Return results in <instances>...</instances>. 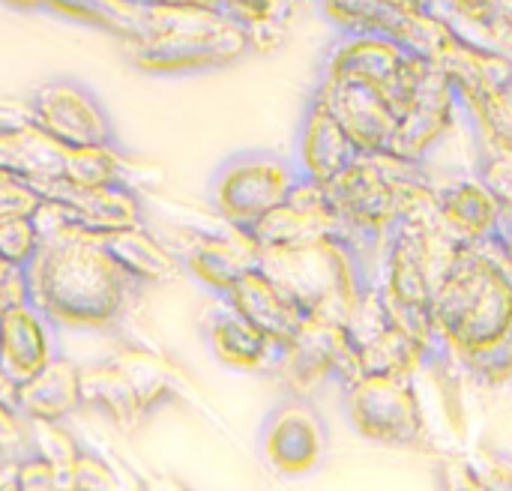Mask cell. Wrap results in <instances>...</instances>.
<instances>
[{"instance_id": "1", "label": "cell", "mask_w": 512, "mask_h": 491, "mask_svg": "<svg viewBox=\"0 0 512 491\" xmlns=\"http://www.w3.org/2000/svg\"><path fill=\"white\" fill-rule=\"evenodd\" d=\"M27 285L30 306L57 330L84 333L114 327L141 291L105 249V240L78 225L42 243L27 267Z\"/></svg>"}, {"instance_id": "2", "label": "cell", "mask_w": 512, "mask_h": 491, "mask_svg": "<svg viewBox=\"0 0 512 491\" xmlns=\"http://www.w3.org/2000/svg\"><path fill=\"white\" fill-rule=\"evenodd\" d=\"M432 333L450 360H465L512 330V264L486 243H468L432 300Z\"/></svg>"}, {"instance_id": "3", "label": "cell", "mask_w": 512, "mask_h": 491, "mask_svg": "<svg viewBox=\"0 0 512 491\" xmlns=\"http://www.w3.org/2000/svg\"><path fill=\"white\" fill-rule=\"evenodd\" d=\"M129 63L150 75H189L222 69L252 54L246 30L222 9L183 3H144L138 30L123 42Z\"/></svg>"}, {"instance_id": "4", "label": "cell", "mask_w": 512, "mask_h": 491, "mask_svg": "<svg viewBox=\"0 0 512 491\" xmlns=\"http://www.w3.org/2000/svg\"><path fill=\"white\" fill-rule=\"evenodd\" d=\"M462 246L468 243L447 231L441 213L426 219H402L384 243L375 276V285L390 312L405 324L432 333L429 312L435 291Z\"/></svg>"}, {"instance_id": "5", "label": "cell", "mask_w": 512, "mask_h": 491, "mask_svg": "<svg viewBox=\"0 0 512 491\" xmlns=\"http://www.w3.org/2000/svg\"><path fill=\"white\" fill-rule=\"evenodd\" d=\"M342 417L354 435L396 450L429 447V417L420 378L354 375L342 387Z\"/></svg>"}, {"instance_id": "6", "label": "cell", "mask_w": 512, "mask_h": 491, "mask_svg": "<svg viewBox=\"0 0 512 491\" xmlns=\"http://www.w3.org/2000/svg\"><path fill=\"white\" fill-rule=\"evenodd\" d=\"M294 159L276 150L231 153L210 180V204L222 225L252 231L264 216L282 207L297 186Z\"/></svg>"}, {"instance_id": "7", "label": "cell", "mask_w": 512, "mask_h": 491, "mask_svg": "<svg viewBox=\"0 0 512 491\" xmlns=\"http://www.w3.org/2000/svg\"><path fill=\"white\" fill-rule=\"evenodd\" d=\"M426 69L429 60L411 54L390 33H345L327 51L321 78L372 87L384 93L399 114Z\"/></svg>"}, {"instance_id": "8", "label": "cell", "mask_w": 512, "mask_h": 491, "mask_svg": "<svg viewBox=\"0 0 512 491\" xmlns=\"http://www.w3.org/2000/svg\"><path fill=\"white\" fill-rule=\"evenodd\" d=\"M258 450L264 465L285 480L315 474L330 453V426L318 402L282 396L261 420Z\"/></svg>"}, {"instance_id": "9", "label": "cell", "mask_w": 512, "mask_h": 491, "mask_svg": "<svg viewBox=\"0 0 512 491\" xmlns=\"http://www.w3.org/2000/svg\"><path fill=\"white\" fill-rule=\"evenodd\" d=\"M27 120L39 126L60 147H96L120 144L114 120L102 99L78 78H48L27 102Z\"/></svg>"}, {"instance_id": "10", "label": "cell", "mask_w": 512, "mask_h": 491, "mask_svg": "<svg viewBox=\"0 0 512 491\" xmlns=\"http://www.w3.org/2000/svg\"><path fill=\"white\" fill-rule=\"evenodd\" d=\"M282 396L315 399L324 387H342L351 378V351L345 324L327 315H309L300 333L285 345L282 363L273 372Z\"/></svg>"}, {"instance_id": "11", "label": "cell", "mask_w": 512, "mask_h": 491, "mask_svg": "<svg viewBox=\"0 0 512 491\" xmlns=\"http://www.w3.org/2000/svg\"><path fill=\"white\" fill-rule=\"evenodd\" d=\"M462 123L465 108L456 96V87L435 63H429V69L399 108V126L390 153L417 165H429Z\"/></svg>"}, {"instance_id": "12", "label": "cell", "mask_w": 512, "mask_h": 491, "mask_svg": "<svg viewBox=\"0 0 512 491\" xmlns=\"http://www.w3.org/2000/svg\"><path fill=\"white\" fill-rule=\"evenodd\" d=\"M249 234L258 252L267 249L285 252V249H309L330 237H342V225L330 204L327 186L300 177L288 201L276 207L270 216H264Z\"/></svg>"}, {"instance_id": "13", "label": "cell", "mask_w": 512, "mask_h": 491, "mask_svg": "<svg viewBox=\"0 0 512 491\" xmlns=\"http://www.w3.org/2000/svg\"><path fill=\"white\" fill-rule=\"evenodd\" d=\"M183 273L216 300H225L237 279L258 267V246L249 231L222 225L216 231H189L183 246H174Z\"/></svg>"}, {"instance_id": "14", "label": "cell", "mask_w": 512, "mask_h": 491, "mask_svg": "<svg viewBox=\"0 0 512 491\" xmlns=\"http://www.w3.org/2000/svg\"><path fill=\"white\" fill-rule=\"evenodd\" d=\"M312 93H318L327 102V108L333 111V117L342 123V129L348 132V138L363 156L393 150L399 114L384 93L363 84H345L327 78H318Z\"/></svg>"}, {"instance_id": "15", "label": "cell", "mask_w": 512, "mask_h": 491, "mask_svg": "<svg viewBox=\"0 0 512 491\" xmlns=\"http://www.w3.org/2000/svg\"><path fill=\"white\" fill-rule=\"evenodd\" d=\"M363 153L354 147L342 123L333 117L327 102L318 93H309V102L303 108L300 126H297V147H294V165L303 180H312L318 186H330L339 174H345Z\"/></svg>"}, {"instance_id": "16", "label": "cell", "mask_w": 512, "mask_h": 491, "mask_svg": "<svg viewBox=\"0 0 512 491\" xmlns=\"http://www.w3.org/2000/svg\"><path fill=\"white\" fill-rule=\"evenodd\" d=\"M204 342L216 357V363L246 375L273 378L285 354V345H279L276 339L261 333L252 321L237 315L225 300H219V306L207 315Z\"/></svg>"}, {"instance_id": "17", "label": "cell", "mask_w": 512, "mask_h": 491, "mask_svg": "<svg viewBox=\"0 0 512 491\" xmlns=\"http://www.w3.org/2000/svg\"><path fill=\"white\" fill-rule=\"evenodd\" d=\"M60 330L30 303L0 315V369L24 384L60 357Z\"/></svg>"}, {"instance_id": "18", "label": "cell", "mask_w": 512, "mask_h": 491, "mask_svg": "<svg viewBox=\"0 0 512 491\" xmlns=\"http://www.w3.org/2000/svg\"><path fill=\"white\" fill-rule=\"evenodd\" d=\"M225 303L279 345H288L309 318V312L261 267L246 270L228 291Z\"/></svg>"}, {"instance_id": "19", "label": "cell", "mask_w": 512, "mask_h": 491, "mask_svg": "<svg viewBox=\"0 0 512 491\" xmlns=\"http://www.w3.org/2000/svg\"><path fill=\"white\" fill-rule=\"evenodd\" d=\"M45 195L66 201L75 225L96 234V237H108L117 231L147 225L144 198L132 183H114V186H96V189H69L57 180Z\"/></svg>"}, {"instance_id": "20", "label": "cell", "mask_w": 512, "mask_h": 491, "mask_svg": "<svg viewBox=\"0 0 512 491\" xmlns=\"http://www.w3.org/2000/svg\"><path fill=\"white\" fill-rule=\"evenodd\" d=\"M438 180V213L450 234L462 243H486L492 240L501 204L489 192V186L474 174H435Z\"/></svg>"}, {"instance_id": "21", "label": "cell", "mask_w": 512, "mask_h": 491, "mask_svg": "<svg viewBox=\"0 0 512 491\" xmlns=\"http://www.w3.org/2000/svg\"><path fill=\"white\" fill-rule=\"evenodd\" d=\"M81 408V366L63 354L18 387V411L30 423H66Z\"/></svg>"}, {"instance_id": "22", "label": "cell", "mask_w": 512, "mask_h": 491, "mask_svg": "<svg viewBox=\"0 0 512 491\" xmlns=\"http://www.w3.org/2000/svg\"><path fill=\"white\" fill-rule=\"evenodd\" d=\"M105 249L114 255V261L123 267V273L138 285V288H156L168 285L177 276H183V264L174 246L165 243V237L153 234L147 225L117 231L102 237Z\"/></svg>"}, {"instance_id": "23", "label": "cell", "mask_w": 512, "mask_h": 491, "mask_svg": "<svg viewBox=\"0 0 512 491\" xmlns=\"http://www.w3.org/2000/svg\"><path fill=\"white\" fill-rule=\"evenodd\" d=\"M81 399H84V408L99 411L117 426H135L144 417L135 387L129 384V378L111 357L81 366Z\"/></svg>"}, {"instance_id": "24", "label": "cell", "mask_w": 512, "mask_h": 491, "mask_svg": "<svg viewBox=\"0 0 512 491\" xmlns=\"http://www.w3.org/2000/svg\"><path fill=\"white\" fill-rule=\"evenodd\" d=\"M60 183L69 189H96L129 180V156L120 144H96V147H69L60 165Z\"/></svg>"}, {"instance_id": "25", "label": "cell", "mask_w": 512, "mask_h": 491, "mask_svg": "<svg viewBox=\"0 0 512 491\" xmlns=\"http://www.w3.org/2000/svg\"><path fill=\"white\" fill-rule=\"evenodd\" d=\"M48 12H57L63 18L99 27L120 42H129L138 30L144 3L138 0H45Z\"/></svg>"}, {"instance_id": "26", "label": "cell", "mask_w": 512, "mask_h": 491, "mask_svg": "<svg viewBox=\"0 0 512 491\" xmlns=\"http://www.w3.org/2000/svg\"><path fill=\"white\" fill-rule=\"evenodd\" d=\"M318 6L327 15V21L339 30V36H345V33H390V36H396V30L408 18L390 0H318Z\"/></svg>"}, {"instance_id": "27", "label": "cell", "mask_w": 512, "mask_h": 491, "mask_svg": "<svg viewBox=\"0 0 512 491\" xmlns=\"http://www.w3.org/2000/svg\"><path fill=\"white\" fill-rule=\"evenodd\" d=\"M111 360L123 369V375L135 387V396H138L144 414H150L171 396L174 387H171V375H168V366L162 357H156L144 348H126V351L114 354Z\"/></svg>"}, {"instance_id": "28", "label": "cell", "mask_w": 512, "mask_h": 491, "mask_svg": "<svg viewBox=\"0 0 512 491\" xmlns=\"http://www.w3.org/2000/svg\"><path fill=\"white\" fill-rule=\"evenodd\" d=\"M459 366V372L465 378H471L480 387H504L512 381V330L507 336H501L495 345L465 357V360H453Z\"/></svg>"}, {"instance_id": "29", "label": "cell", "mask_w": 512, "mask_h": 491, "mask_svg": "<svg viewBox=\"0 0 512 491\" xmlns=\"http://www.w3.org/2000/svg\"><path fill=\"white\" fill-rule=\"evenodd\" d=\"M81 444L66 423H30V453L48 459L60 471H69L81 456Z\"/></svg>"}, {"instance_id": "30", "label": "cell", "mask_w": 512, "mask_h": 491, "mask_svg": "<svg viewBox=\"0 0 512 491\" xmlns=\"http://www.w3.org/2000/svg\"><path fill=\"white\" fill-rule=\"evenodd\" d=\"M42 249V237L30 216H6L0 219V258L12 267L27 270Z\"/></svg>"}, {"instance_id": "31", "label": "cell", "mask_w": 512, "mask_h": 491, "mask_svg": "<svg viewBox=\"0 0 512 491\" xmlns=\"http://www.w3.org/2000/svg\"><path fill=\"white\" fill-rule=\"evenodd\" d=\"M474 174L489 186L504 210H512V150L480 141V159Z\"/></svg>"}, {"instance_id": "32", "label": "cell", "mask_w": 512, "mask_h": 491, "mask_svg": "<svg viewBox=\"0 0 512 491\" xmlns=\"http://www.w3.org/2000/svg\"><path fill=\"white\" fill-rule=\"evenodd\" d=\"M66 483H69V491H129L117 477L114 465H108L99 453L87 447L81 450L75 465L66 471Z\"/></svg>"}, {"instance_id": "33", "label": "cell", "mask_w": 512, "mask_h": 491, "mask_svg": "<svg viewBox=\"0 0 512 491\" xmlns=\"http://www.w3.org/2000/svg\"><path fill=\"white\" fill-rule=\"evenodd\" d=\"M39 201H42V192L30 180H24L15 171L0 168V219L30 216Z\"/></svg>"}, {"instance_id": "34", "label": "cell", "mask_w": 512, "mask_h": 491, "mask_svg": "<svg viewBox=\"0 0 512 491\" xmlns=\"http://www.w3.org/2000/svg\"><path fill=\"white\" fill-rule=\"evenodd\" d=\"M15 477H18L21 491H69L66 471H60L57 465H51L48 459L36 453H27L24 459H18Z\"/></svg>"}, {"instance_id": "35", "label": "cell", "mask_w": 512, "mask_h": 491, "mask_svg": "<svg viewBox=\"0 0 512 491\" xmlns=\"http://www.w3.org/2000/svg\"><path fill=\"white\" fill-rule=\"evenodd\" d=\"M438 491H489L468 453H444L435 468Z\"/></svg>"}, {"instance_id": "36", "label": "cell", "mask_w": 512, "mask_h": 491, "mask_svg": "<svg viewBox=\"0 0 512 491\" xmlns=\"http://www.w3.org/2000/svg\"><path fill=\"white\" fill-rule=\"evenodd\" d=\"M480 480L489 491H512V453L498 447H480L468 453Z\"/></svg>"}, {"instance_id": "37", "label": "cell", "mask_w": 512, "mask_h": 491, "mask_svg": "<svg viewBox=\"0 0 512 491\" xmlns=\"http://www.w3.org/2000/svg\"><path fill=\"white\" fill-rule=\"evenodd\" d=\"M30 303V285H27V270L12 267L0 258V315Z\"/></svg>"}, {"instance_id": "38", "label": "cell", "mask_w": 512, "mask_h": 491, "mask_svg": "<svg viewBox=\"0 0 512 491\" xmlns=\"http://www.w3.org/2000/svg\"><path fill=\"white\" fill-rule=\"evenodd\" d=\"M0 168L24 177L21 159V123H0ZM27 180V177H24Z\"/></svg>"}, {"instance_id": "39", "label": "cell", "mask_w": 512, "mask_h": 491, "mask_svg": "<svg viewBox=\"0 0 512 491\" xmlns=\"http://www.w3.org/2000/svg\"><path fill=\"white\" fill-rule=\"evenodd\" d=\"M492 246L512 264V210L501 207V219H498V228L492 234Z\"/></svg>"}, {"instance_id": "40", "label": "cell", "mask_w": 512, "mask_h": 491, "mask_svg": "<svg viewBox=\"0 0 512 491\" xmlns=\"http://www.w3.org/2000/svg\"><path fill=\"white\" fill-rule=\"evenodd\" d=\"M18 387H21V384H15V381L0 369V402H3V405L18 408Z\"/></svg>"}, {"instance_id": "41", "label": "cell", "mask_w": 512, "mask_h": 491, "mask_svg": "<svg viewBox=\"0 0 512 491\" xmlns=\"http://www.w3.org/2000/svg\"><path fill=\"white\" fill-rule=\"evenodd\" d=\"M141 491H189L183 483L171 480V477H156V480H147L141 483Z\"/></svg>"}, {"instance_id": "42", "label": "cell", "mask_w": 512, "mask_h": 491, "mask_svg": "<svg viewBox=\"0 0 512 491\" xmlns=\"http://www.w3.org/2000/svg\"><path fill=\"white\" fill-rule=\"evenodd\" d=\"M3 6L9 9H18V12H39L45 9V0H0Z\"/></svg>"}, {"instance_id": "43", "label": "cell", "mask_w": 512, "mask_h": 491, "mask_svg": "<svg viewBox=\"0 0 512 491\" xmlns=\"http://www.w3.org/2000/svg\"><path fill=\"white\" fill-rule=\"evenodd\" d=\"M168 3H183V6H204V9H219V0H168Z\"/></svg>"}, {"instance_id": "44", "label": "cell", "mask_w": 512, "mask_h": 491, "mask_svg": "<svg viewBox=\"0 0 512 491\" xmlns=\"http://www.w3.org/2000/svg\"><path fill=\"white\" fill-rule=\"evenodd\" d=\"M138 3H141V0H138Z\"/></svg>"}]
</instances>
